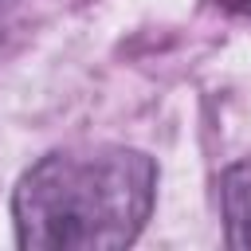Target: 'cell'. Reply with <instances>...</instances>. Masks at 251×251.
<instances>
[{"instance_id": "obj_1", "label": "cell", "mask_w": 251, "mask_h": 251, "mask_svg": "<svg viewBox=\"0 0 251 251\" xmlns=\"http://www.w3.org/2000/svg\"><path fill=\"white\" fill-rule=\"evenodd\" d=\"M153 196L157 165L141 149H55L12 192L16 239L31 251H118L141 235Z\"/></svg>"}, {"instance_id": "obj_2", "label": "cell", "mask_w": 251, "mask_h": 251, "mask_svg": "<svg viewBox=\"0 0 251 251\" xmlns=\"http://www.w3.org/2000/svg\"><path fill=\"white\" fill-rule=\"evenodd\" d=\"M220 212H224L227 243L239 251H251V157L235 161L220 176Z\"/></svg>"}, {"instance_id": "obj_3", "label": "cell", "mask_w": 251, "mask_h": 251, "mask_svg": "<svg viewBox=\"0 0 251 251\" xmlns=\"http://www.w3.org/2000/svg\"><path fill=\"white\" fill-rule=\"evenodd\" d=\"M12 12H16V0H0V43L12 31Z\"/></svg>"}, {"instance_id": "obj_4", "label": "cell", "mask_w": 251, "mask_h": 251, "mask_svg": "<svg viewBox=\"0 0 251 251\" xmlns=\"http://www.w3.org/2000/svg\"><path fill=\"white\" fill-rule=\"evenodd\" d=\"M216 4H224L231 12H251V0H216Z\"/></svg>"}]
</instances>
